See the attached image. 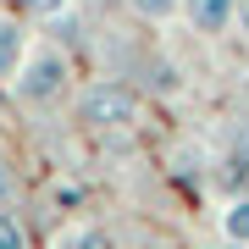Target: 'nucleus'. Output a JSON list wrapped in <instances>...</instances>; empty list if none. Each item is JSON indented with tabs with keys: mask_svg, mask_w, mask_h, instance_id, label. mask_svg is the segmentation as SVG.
I'll list each match as a JSON object with an SVG mask.
<instances>
[{
	"mask_svg": "<svg viewBox=\"0 0 249 249\" xmlns=\"http://www.w3.org/2000/svg\"><path fill=\"white\" fill-rule=\"evenodd\" d=\"M183 17L199 28V34H222V28L238 17V0H183Z\"/></svg>",
	"mask_w": 249,
	"mask_h": 249,
	"instance_id": "obj_3",
	"label": "nucleus"
},
{
	"mask_svg": "<svg viewBox=\"0 0 249 249\" xmlns=\"http://www.w3.org/2000/svg\"><path fill=\"white\" fill-rule=\"evenodd\" d=\"M28 17H55V11H67V0H17Z\"/></svg>",
	"mask_w": 249,
	"mask_h": 249,
	"instance_id": "obj_10",
	"label": "nucleus"
},
{
	"mask_svg": "<svg viewBox=\"0 0 249 249\" xmlns=\"http://www.w3.org/2000/svg\"><path fill=\"white\" fill-rule=\"evenodd\" d=\"M216 249H249V244H238V238H227V244H216Z\"/></svg>",
	"mask_w": 249,
	"mask_h": 249,
	"instance_id": "obj_13",
	"label": "nucleus"
},
{
	"mask_svg": "<svg viewBox=\"0 0 249 249\" xmlns=\"http://www.w3.org/2000/svg\"><path fill=\"white\" fill-rule=\"evenodd\" d=\"M127 6H133L144 22H166V17H178V11H183V0H127Z\"/></svg>",
	"mask_w": 249,
	"mask_h": 249,
	"instance_id": "obj_8",
	"label": "nucleus"
},
{
	"mask_svg": "<svg viewBox=\"0 0 249 249\" xmlns=\"http://www.w3.org/2000/svg\"><path fill=\"white\" fill-rule=\"evenodd\" d=\"M227 178H232V183H249V133L232 139V150H227Z\"/></svg>",
	"mask_w": 249,
	"mask_h": 249,
	"instance_id": "obj_7",
	"label": "nucleus"
},
{
	"mask_svg": "<svg viewBox=\"0 0 249 249\" xmlns=\"http://www.w3.org/2000/svg\"><path fill=\"white\" fill-rule=\"evenodd\" d=\"M139 111H144L139 89H127L116 78H100L78 94V122H89V127H133Z\"/></svg>",
	"mask_w": 249,
	"mask_h": 249,
	"instance_id": "obj_1",
	"label": "nucleus"
},
{
	"mask_svg": "<svg viewBox=\"0 0 249 249\" xmlns=\"http://www.w3.org/2000/svg\"><path fill=\"white\" fill-rule=\"evenodd\" d=\"M222 227H227V238H238V244H249V199H232V205H227Z\"/></svg>",
	"mask_w": 249,
	"mask_h": 249,
	"instance_id": "obj_6",
	"label": "nucleus"
},
{
	"mask_svg": "<svg viewBox=\"0 0 249 249\" xmlns=\"http://www.w3.org/2000/svg\"><path fill=\"white\" fill-rule=\"evenodd\" d=\"M0 249H28V232L11 211H0Z\"/></svg>",
	"mask_w": 249,
	"mask_h": 249,
	"instance_id": "obj_9",
	"label": "nucleus"
},
{
	"mask_svg": "<svg viewBox=\"0 0 249 249\" xmlns=\"http://www.w3.org/2000/svg\"><path fill=\"white\" fill-rule=\"evenodd\" d=\"M55 249H116V238H111L106 227L83 222V227H67L61 238H55Z\"/></svg>",
	"mask_w": 249,
	"mask_h": 249,
	"instance_id": "obj_5",
	"label": "nucleus"
},
{
	"mask_svg": "<svg viewBox=\"0 0 249 249\" xmlns=\"http://www.w3.org/2000/svg\"><path fill=\"white\" fill-rule=\"evenodd\" d=\"M61 83H67V55L45 45V50H28L22 55L11 89H17V100H50V94H61Z\"/></svg>",
	"mask_w": 249,
	"mask_h": 249,
	"instance_id": "obj_2",
	"label": "nucleus"
},
{
	"mask_svg": "<svg viewBox=\"0 0 249 249\" xmlns=\"http://www.w3.org/2000/svg\"><path fill=\"white\" fill-rule=\"evenodd\" d=\"M238 34L249 39V0H238Z\"/></svg>",
	"mask_w": 249,
	"mask_h": 249,
	"instance_id": "obj_11",
	"label": "nucleus"
},
{
	"mask_svg": "<svg viewBox=\"0 0 249 249\" xmlns=\"http://www.w3.org/2000/svg\"><path fill=\"white\" fill-rule=\"evenodd\" d=\"M6 194H11V172H6V160H0V205H6Z\"/></svg>",
	"mask_w": 249,
	"mask_h": 249,
	"instance_id": "obj_12",
	"label": "nucleus"
},
{
	"mask_svg": "<svg viewBox=\"0 0 249 249\" xmlns=\"http://www.w3.org/2000/svg\"><path fill=\"white\" fill-rule=\"evenodd\" d=\"M22 55H28V34H22L17 22H6V17H0V78H17Z\"/></svg>",
	"mask_w": 249,
	"mask_h": 249,
	"instance_id": "obj_4",
	"label": "nucleus"
}]
</instances>
